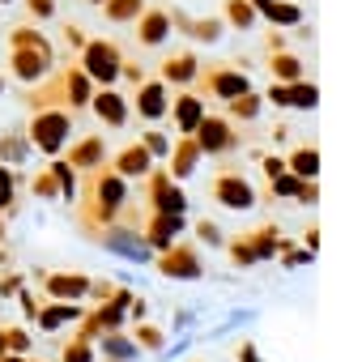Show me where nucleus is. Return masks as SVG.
<instances>
[{
	"mask_svg": "<svg viewBox=\"0 0 362 362\" xmlns=\"http://www.w3.org/2000/svg\"><path fill=\"white\" fill-rule=\"evenodd\" d=\"M9 47H13V56H9V73H13L22 86L43 81V77L60 64V47H56L43 30H35L30 22L9 30Z\"/></svg>",
	"mask_w": 362,
	"mask_h": 362,
	"instance_id": "nucleus-1",
	"label": "nucleus"
},
{
	"mask_svg": "<svg viewBox=\"0 0 362 362\" xmlns=\"http://www.w3.org/2000/svg\"><path fill=\"white\" fill-rule=\"evenodd\" d=\"M73 115H77V111H69V107H39V111H30L26 136H30L35 153H43V158L64 153V145L73 141V128H77Z\"/></svg>",
	"mask_w": 362,
	"mask_h": 362,
	"instance_id": "nucleus-2",
	"label": "nucleus"
},
{
	"mask_svg": "<svg viewBox=\"0 0 362 362\" xmlns=\"http://www.w3.org/2000/svg\"><path fill=\"white\" fill-rule=\"evenodd\" d=\"M86 239H90V243H98L103 252H111V256H115V260H124V264H136V269L153 264V247L145 243L141 226H132V222H107V226L90 230Z\"/></svg>",
	"mask_w": 362,
	"mask_h": 362,
	"instance_id": "nucleus-3",
	"label": "nucleus"
},
{
	"mask_svg": "<svg viewBox=\"0 0 362 362\" xmlns=\"http://www.w3.org/2000/svg\"><path fill=\"white\" fill-rule=\"evenodd\" d=\"M192 86H197L209 103L226 107L230 98H239V94L252 90V77H247V69H243L239 60H209V64H201V73H197Z\"/></svg>",
	"mask_w": 362,
	"mask_h": 362,
	"instance_id": "nucleus-4",
	"label": "nucleus"
},
{
	"mask_svg": "<svg viewBox=\"0 0 362 362\" xmlns=\"http://www.w3.org/2000/svg\"><path fill=\"white\" fill-rule=\"evenodd\" d=\"M153 273L166 281H201L205 277V247L188 235V239H175L166 252L153 256Z\"/></svg>",
	"mask_w": 362,
	"mask_h": 362,
	"instance_id": "nucleus-5",
	"label": "nucleus"
},
{
	"mask_svg": "<svg viewBox=\"0 0 362 362\" xmlns=\"http://www.w3.org/2000/svg\"><path fill=\"white\" fill-rule=\"evenodd\" d=\"M141 184H145V209L149 214H188V188L179 179H170V170L162 162H153V170Z\"/></svg>",
	"mask_w": 362,
	"mask_h": 362,
	"instance_id": "nucleus-6",
	"label": "nucleus"
},
{
	"mask_svg": "<svg viewBox=\"0 0 362 362\" xmlns=\"http://www.w3.org/2000/svg\"><path fill=\"white\" fill-rule=\"evenodd\" d=\"M77 64L90 73L94 86H115V81H119L124 52H119V43H111V39H86V43L77 47Z\"/></svg>",
	"mask_w": 362,
	"mask_h": 362,
	"instance_id": "nucleus-7",
	"label": "nucleus"
},
{
	"mask_svg": "<svg viewBox=\"0 0 362 362\" xmlns=\"http://www.w3.org/2000/svg\"><path fill=\"white\" fill-rule=\"evenodd\" d=\"M197 145H201V153L205 158H226V153H235L239 145H243V132H239V119H230L226 111H218V115H209L205 111V119L197 124Z\"/></svg>",
	"mask_w": 362,
	"mask_h": 362,
	"instance_id": "nucleus-8",
	"label": "nucleus"
},
{
	"mask_svg": "<svg viewBox=\"0 0 362 362\" xmlns=\"http://www.w3.org/2000/svg\"><path fill=\"white\" fill-rule=\"evenodd\" d=\"M209 197H214L222 209H235V214H247V209H256V201H260V192L252 188V179H247L239 166H230V162L214 175Z\"/></svg>",
	"mask_w": 362,
	"mask_h": 362,
	"instance_id": "nucleus-9",
	"label": "nucleus"
},
{
	"mask_svg": "<svg viewBox=\"0 0 362 362\" xmlns=\"http://www.w3.org/2000/svg\"><path fill=\"white\" fill-rule=\"evenodd\" d=\"M205 111H209V98H205L197 86H179V94H170L166 119H170V128H175L179 136H192L197 124L205 119Z\"/></svg>",
	"mask_w": 362,
	"mask_h": 362,
	"instance_id": "nucleus-10",
	"label": "nucleus"
},
{
	"mask_svg": "<svg viewBox=\"0 0 362 362\" xmlns=\"http://www.w3.org/2000/svg\"><path fill=\"white\" fill-rule=\"evenodd\" d=\"M86 107L94 111V119L103 128H128L132 124V103H128V94L119 86H94V94H90Z\"/></svg>",
	"mask_w": 362,
	"mask_h": 362,
	"instance_id": "nucleus-11",
	"label": "nucleus"
},
{
	"mask_svg": "<svg viewBox=\"0 0 362 362\" xmlns=\"http://www.w3.org/2000/svg\"><path fill=\"white\" fill-rule=\"evenodd\" d=\"M132 90H136V94L128 98V103H132V115L145 119V124H162L166 111H170V86H166L162 77H145V81L132 86Z\"/></svg>",
	"mask_w": 362,
	"mask_h": 362,
	"instance_id": "nucleus-12",
	"label": "nucleus"
},
{
	"mask_svg": "<svg viewBox=\"0 0 362 362\" xmlns=\"http://www.w3.org/2000/svg\"><path fill=\"white\" fill-rule=\"evenodd\" d=\"M107 158H111V145H107L103 132H86V136H73V141L64 145V162H69L77 175L107 166Z\"/></svg>",
	"mask_w": 362,
	"mask_h": 362,
	"instance_id": "nucleus-13",
	"label": "nucleus"
},
{
	"mask_svg": "<svg viewBox=\"0 0 362 362\" xmlns=\"http://www.w3.org/2000/svg\"><path fill=\"white\" fill-rule=\"evenodd\" d=\"M90 273H77V269H47L43 273V298H56V303H86L90 294Z\"/></svg>",
	"mask_w": 362,
	"mask_h": 362,
	"instance_id": "nucleus-14",
	"label": "nucleus"
},
{
	"mask_svg": "<svg viewBox=\"0 0 362 362\" xmlns=\"http://www.w3.org/2000/svg\"><path fill=\"white\" fill-rule=\"evenodd\" d=\"M264 197L269 201H298V205L315 209L320 205V179H303L294 170H281L277 179H269V192Z\"/></svg>",
	"mask_w": 362,
	"mask_h": 362,
	"instance_id": "nucleus-15",
	"label": "nucleus"
},
{
	"mask_svg": "<svg viewBox=\"0 0 362 362\" xmlns=\"http://www.w3.org/2000/svg\"><path fill=\"white\" fill-rule=\"evenodd\" d=\"M141 235H145V243H149L153 256H158V252H166L175 239L188 235V214H149V218L141 222Z\"/></svg>",
	"mask_w": 362,
	"mask_h": 362,
	"instance_id": "nucleus-16",
	"label": "nucleus"
},
{
	"mask_svg": "<svg viewBox=\"0 0 362 362\" xmlns=\"http://www.w3.org/2000/svg\"><path fill=\"white\" fill-rule=\"evenodd\" d=\"M170 26L184 35L188 43H197V47H214L226 35V22L222 18H188L184 9H170Z\"/></svg>",
	"mask_w": 362,
	"mask_h": 362,
	"instance_id": "nucleus-17",
	"label": "nucleus"
},
{
	"mask_svg": "<svg viewBox=\"0 0 362 362\" xmlns=\"http://www.w3.org/2000/svg\"><path fill=\"white\" fill-rule=\"evenodd\" d=\"M81 315H86V303H56V298H43L30 324H39V332H47V337H56V332H64L69 324H77Z\"/></svg>",
	"mask_w": 362,
	"mask_h": 362,
	"instance_id": "nucleus-18",
	"label": "nucleus"
},
{
	"mask_svg": "<svg viewBox=\"0 0 362 362\" xmlns=\"http://www.w3.org/2000/svg\"><path fill=\"white\" fill-rule=\"evenodd\" d=\"M201 145H197V136H179L175 132V141H170V153H166V170H170V179H179V184H188V179L197 175V166H201Z\"/></svg>",
	"mask_w": 362,
	"mask_h": 362,
	"instance_id": "nucleus-19",
	"label": "nucleus"
},
{
	"mask_svg": "<svg viewBox=\"0 0 362 362\" xmlns=\"http://www.w3.org/2000/svg\"><path fill=\"white\" fill-rule=\"evenodd\" d=\"M197 73H201V56H197L192 47L170 52V56H162V60H158V77H162L166 86H192V81H197Z\"/></svg>",
	"mask_w": 362,
	"mask_h": 362,
	"instance_id": "nucleus-20",
	"label": "nucleus"
},
{
	"mask_svg": "<svg viewBox=\"0 0 362 362\" xmlns=\"http://www.w3.org/2000/svg\"><path fill=\"white\" fill-rule=\"evenodd\" d=\"M132 26H136V43H141V47H162V43L175 35V26H170V9H158V5H153V9L145 5L141 18H136Z\"/></svg>",
	"mask_w": 362,
	"mask_h": 362,
	"instance_id": "nucleus-21",
	"label": "nucleus"
},
{
	"mask_svg": "<svg viewBox=\"0 0 362 362\" xmlns=\"http://www.w3.org/2000/svg\"><path fill=\"white\" fill-rule=\"evenodd\" d=\"M107 166H111V170H119V175L128 179V184H132V179H145V175L153 170V153H149L141 141H132V145L115 149V153L107 158Z\"/></svg>",
	"mask_w": 362,
	"mask_h": 362,
	"instance_id": "nucleus-22",
	"label": "nucleus"
},
{
	"mask_svg": "<svg viewBox=\"0 0 362 362\" xmlns=\"http://www.w3.org/2000/svg\"><path fill=\"white\" fill-rule=\"evenodd\" d=\"M94 349H98L103 358H111V362H141V358H145V349L128 337V328H111V332L94 337Z\"/></svg>",
	"mask_w": 362,
	"mask_h": 362,
	"instance_id": "nucleus-23",
	"label": "nucleus"
},
{
	"mask_svg": "<svg viewBox=\"0 0 362 362\" xmlns=\"http://www.w3.org/2000/svg\"><path fill=\"white\" fill-rule=\"evenodd\" d=\"M30 158H35V145H30L26 128H0V162L22 170Z\"/></svg>",
	"mask_w": 362,
	"mask_h": 362,
	"instance_id": "nucleus-24",
	"label": "nucleus"
},
{
	"mask_svg": "<svg viewBox=\"0 0 362 362\" xmlns=\"http://www.w3.org/2000/svg\"><path fill=\"white\" fill-rule=\"evenodd\" d=\"M269 77L273 81H298V77H307V64H303V56L294 52V47H277V52H269Z\"/></svg>",
	"mask_w": 362,
	"mask_h": 362,
	"instance_id": "nucleus-25",
	"label": "nucleus"
},
{
	"mask_svg": "<svg viewBox=\"0 0 362 362\" xmlns=\"http://www.w3.org/2000/svg\"><path fill=\"white\" fill-rule=\"evenodd\" d=\"M260 18H264L269 26H277V30H294V26H303V22H307L303 5H294V0H269Z\"/></svg>",
	"mask_w": 362,
	"mask_h": 362,
	"instance_id": "nucleus-26",
	"label": "nucleus"
},
{
	"mask_svg": "<svg viewBox=\"0 0 362 362\" xmlns=\"http://www.w3.org/2000/svg\"><path fill=\"white\" fill-rule=\"evenodd\" d=\"M286 170L303 175V179H320V149L315 145H294L286 149Z\"/></svg>",
	"mask_w": 362,
	"mask_h": 362,
	"instance_id": "nucleus-27",
	"label": "nucleus"
},
{
	"mask_svg": "<svg viewBox=\"0 0 362 362\" xmlns=\"http://www.w3.org/2000/svg\"><path fill=\"white\" fill-rule=\"evenodd\" d=\"M52 162V170H56V184H60V201L64 205H73L77 201V192H81V175L64 162V153H56V158H47Z\"/></svg>",
	"mask_w": 362,
	"mask_h": 362,
	"instance_id": "nucleus-28",
	"label": "nucleus"
},
{
	"mask_svg": "<svg viewBox=\"0 0 362 362\" xmlns=\"http://www.w3.org/2000/svg\"><path fill=\"white\" fill-rule=\"evenodd\" d=\"M230 119H239V124H247V119H260V111H264V94H256V86L247 90V94H239V98H230L226 107H222Z\"/></svg>",
	"mask_w": 362,
	"mask_h": 362,
	"instance_id": "nucleus-29",
	"label": "nucleus"
},
{
	"mask_svg": "<svg viewBox=\"0 0 362 362\" xmlns=\"http://www.w3.org/2000/svg\"><path fill=\"white\" fill-rule=\"evenodd\" d=\"M128 328V337L145 349V354H162L166 349V332L158 328V324H149V320H136V324H124Z\"/></svg>",
	"mask_w": 362,
	"mask_h": 362,
	"instance_id": "nucleus-30",
	"label": "nucleus"
},
{
	"mask_svg": "<svg viewBox=\"0 0 362 362\" xmlns=\"http://www.w3.org/2000/svg\"><path fill=\"white\" fill-rule=\"evenodd\" d=\"M98 9H103V18L111 26H132L141 18V9H145V0H103Z\"/></svg>",
	"mask_w": 362,
	"mask_h": 362,
	"instance_id": "nucleus-31",
	"label": "nucleus"
},
{
	"mask_svg": "<svg viewBox=\"0 0 362 362\" xmlns=\"http://www.w3.org/2000/svg\"><path fill=\"white\" fill-rule=\"evenodd\" d=\"M277 260H281V269H311V264H315V252L281 235V239H277Z\"/></svg>",
	"mask_w": 362,
	"mask_h": 362,
	"instance_id": "nucleus-32",
	"label": "nucleus"
},
{
	"mask_svg": "<svg viewBox=\"0 0 362 362\" xmlns=\"http://www.w3.org/2000/svg\"><path fill=\"white\" fill-rule=\"evenodd\" d=\"M252 230V243H256V260L264 264V260H277V239H281V230L273 226V222H260V226H247Z\"/></svg>",
	"mask_w": 362,
	"mask_h": 362,
	"instance_id": "nucleus-33",
	"label": "nucleus"
},
{
	"mask_svg": "<svg viewBox=\"0 0 362 362\" xmlns=\"http://www.w3.org/2000/svg\"><path fill=\"white\" fill-rule=\"evenodd\" d=\"M222 22H226V30H252L256 26L252 0H226V5H222Z\"/></svg>",
	"mask_w": 362,
	"mask_h": 362,
	"instance_id": "nucleus-34",
	"label": "nucleus"
},
{
	"mask_svg": "<svg viewBox=\"0 0 362 362\" xmlns=\"http://www.w3.org/2000/svg\"><path fill=\"white\" fill-rule=\"evenodd\" d=\"M18 188H22L18 166H5V162H0V209H5V214H18V209H22Z\"/></svg>",
	"mask_w": 362,
	"mask_h": 362,
	"instance_id": "nucleus-35",
	"label": "nucleus"
},
{
	"mask_svg": "<svg viewBox=\"0 0 362 362\" xmlns=\"http://www.w3.org/2000/svg\"><path fill=\"white\" fill-rule=\"evenodd\" d=\"M320 107V86L311 77L290 81V111H315Z\"/></svg>",
	"mask_w": 362,
	"mask_h": 362,
	"instance_id": "nucleus-36",
	"label": "nucleus"
},
{
	"mask_svg": "<svg viewBox=\"0 0 362 362\" xmlns=\"http://www.w3.org/2000/svg\"><path fill=\"white\" fill-rule=\"evenodd\" d=\"M30 197H35V201H60V184H56L52 162H43V166L35 170V179H30Z\"/></svg>",
	"mask_w": 362,
	"mask_h": 362,
	"instance_id": "nucleus-37",
	"label": "nucleus"
},
{
	"mask_svg": "<svg viewBox=\"0 0 362 362\" xmlns=\"http://www.w3.org/2000/svg\"><path fill=\"white\" fill-rule=\"evenodd\" d=\"M136 141L153 153V162H166V153H170V141H175V136H170L162 124H145V132H141Z\"/></svg>",
	"mask_w": 362,
	"mask_h": 362,
	"instance_id": "nucleus-38",
	"label": "nucleus"
},
{
	"mask_svg": "<svg viewBox=\"0 0 362 362\" xmlns=\"http://www.w3.org/2000/svg\"><path fill=\"white\" fill-rule=\"evenodd\" d=\"M192 239H197L201 247H209V252H222V243H226V230H222L214 218H197V222H192Z\"/></svg>",
	"mask_w": 362,
	"mask_h": 362,
	"instance_id": "nucleus-39",
	"label": "nucleus"
},
{
	"mask_svg": "<svg viewBox=\"0 0 362 362\" xmlns=\"http://www.w3.org/2000/svg\"><path fill=\"white\" fill-rule=\"evenodd\" d=\"M56 362H98V349H94V341H86V337H69L64 345H60V358Z\"/></svg>",
	"mask_w": 362,
	"mask_h": 362,
	"instance_id": "nucleus-40",
	"label": "nucleus"
},
{
	"mask_svg": "<svg viewBox=\"0 0 362 362\" xmlns=\"http://www.w3.org/2000/svg\"><path fill=\"white\" fill-rule=\"evenodd\" d=\"M243 324H256V307H239V311H230L226 324L209 332V341H218V337H226V332H235V328H243Z\"/></svg>",
	"mask_w": 362,
	"mask_h": 362,
	"instance_id": "nucleus-41",
	"label": "nucleus"
},
{
	"mask_svg": "<svg viewBox=\"0 0 362 362\" xmlns=\"http://www.w3.org/2000/svg\"><path fill=\"white\" fill-rule=\"evenodd\" d=\"M26 290V273L22 269H0V298H18Z\"/></svg>",
	"mask_w": 362,
	"mask_h": 362,
	"instance_id": "nucleus-42",
	"label": "nucleus"
},
{
	"mask_svg": "<svg viewBox=\"0 0 362 362\" xmlns=\"http://www.w3.org/2000/svg\"><path fill=\"white\" fill-rule=\"evenodd\" d=\"M30 345H35V337H30L22 324H9V328H5V349H9V354H30Z\"/></svg>",
	"mask_w": 362,
	"mask_h": 362,
	"instance_id": "nucleus-43",
	"label": "nucleus"
},
{
	"mask_svg": "<svg viewBox=\"0 0 362 362\" xmlns=\"http://www.w3.org/2000/svg\"><path fill=\"white\" fill-rule=\"evenodd\" d=\"M22 5H26L30 22H47V18H56V0H22Z\"/></svg>",
	"mask_w": 362,
	"mask_h": 362,
	"instance_id": "nucleus-44",
	"label": "nucleus"
},
{
	"mask_svg": "<svg viewBox=\"0 0 362 362\" xmlns=\"http://www.w3.org/2000/svg\"><path fill=\"white\" fill-rule=\"evenodd\" d=\"M264 103H273V107L290 111V81H273V86L264 90Z\"/></svg>",
	"mask_w": 362,
	"mask_h": 362,
	"instance_id": "nucleus-45",
	"label": "nucleus"
},
{
	"mask_svg": "<svg viewBox=\"0 0 362 362\" xmlns=\"http://www.w3.org/2000/svg\"><path fill=\"white\" fill-rule=\"evenodd\" d=\"M286 170V153H260V175L264 179H277Z\"/></svg>",
	"mask_w": 362,
	"mask_h": 362,
	"instance_id": "nucleus-46",
	"label": "nucleus"
},
{
	"mask_svg": "<svg viewBox=\"0 0 362 362\" xmlns=\"http://www.w3.org/2000/svg\"><path fill=\"white\" fill-rule=\"evenodd\" d=\"M235 362H264V358H260V345H256L252 337H243V341L235 345Z\"/></svg>",
	"mask_w": 362,
	"mask_h": 362,
	"instance_id": "nucleus-47",
	"label": "nucleus"
},
{
	"mask_svg": "<svg viewBox=\"0 0 362 362\" xmlns=\"http://www.w3.org/2000/svg\"><path fill=\"white\" fill-rule=\"evenodd\" d=\"M192 324H197V311L192 307H175V320H170L175 332H192Z\"/></svg>",
	"mask_w": 362,
	"mask_h": 362,
	"instance_id": "nucleus-48",
	"label": "nucleus"
},
{
	"mask_svg": "<svg viewBox=\"0 0 362 362\" xmlns=\"http://www.w3.org/2000/svg\"><path fill=\"white\" fill-rule=\"evenodd\" d=\"M18 307H22L26 324H30V320H35V311H39V290H30V286H26V290L18 294Z\"/></svg>",
	"mask_w": 362,
	"mask_h": 362,
	"instance_id": "nucleus-49",
	"label": "nucleus"
},
{
	"mask_svg": "<svg viewBox=\"0 0 362 362\" xmlns=\"http://www.w3.org/2000/svg\"><path fill=\"white\" fill-rule=\"evenodd\" d=\"M188 345H192V337H188V332H179V341H175V345H166V349L158 354V362H175V358H179V354H184Z\"/></svg>",
	"mask_w": 362,
	"mask_h": 362,
	"instance_id": "nucleus-50",
	"label": "nucleus"
},
{
	"mask_svg": "<svg viewBox=\"0 0 362 362\" xmlns=\"http://www.w3.org/2000/svg\"><path fill=\"white\" fill-rule=\"evenodd\" d=\"M136 320H149V303L141 294H132V303H128V324H136Z\"/></svg>",
	"mask_w": 362,
	"mask_h": 362,
	"instance_id": "nucleus-51",
	"label": "nucleus"
},
{
	"mask_svg": "<svg viewBox=\"0 0 362 362\" xmlns=\"http://www.w3.org/2000/svg\"><path fill=\"white\" fill-rule=\"evenodd\" d=\"M60 35H64V43H69V47H73V52H77V47H81V43H86V35H81V30H77V26H73V22H64V26H60Z\"/></svg>",
	"mask_w": 362,
	"mask_h": 362,
	"instance_id": "nucleus-52",
	"label": "nucleus"
},
{
	"mask_svg": "<svg viewBox=\"0 0 362 362\" xmlns=\"http://www.w3.org/2000/svg\"><path fill=\"white\" fill-rule=\"evenodd\" d=\"M303 247H311V252L320 256V226H307V235H303Z\"/></svg>",
	"mask_w": 362,
	"mask_h": 362,
	"instance_id": "nucleus-53",
	"label": "nucleus"
},
{
	"mask_svg": "<svg viewBox=\"0 0 362 362\" xmlns=\"http://www.w3.org/2000/svg\"><path fill=\"white\" fill-rule=\"evenodd\" d=\"M0 362H26V354H0Z\"/></svg>",
	"mask_w": 362,
	"mask_h": 362,
	"instance_id": "nucleus-54",
	"label": "nucleus"
},
{
	"mask_svg": "<svg viewBox=\"0 0 362 362\" xmlns=\"http://www.w3.org/2000/svg\"><path fill=\"white\" fill-rule=\"evenodd\" d=\"M264 5H269V0H252V9H256V13H264Z\"/></svg>",
	"mask_w": 362,
	"mask_h": 362,
	"instance_id": "nucleus-55",
	"label": "nucleus"
},
{
	"mask_svg": "<svg viewBox=\"0 0 362 362\" xmlns=\"http://www.w3.org/2000/svg\"><path fill=\"white\" fill-rule=\"evenodd\" d=\"M0 354H9V349H5V328H0Z\"/></svg>",
	"mask_w": 362,
	"mask_h": 362,
	"instance_id": "nucleus-56",
	"label": "nucleus"
},
{
	"mask_svg": "<svg viewBox=\"0 0 362 362\" xmlns=\"http://www.w3.org/2000/svg\"><path fill=\"white\" fill-rule=\"evenodd\" d=\"M26 362H52V358H30V354H26Z\"/></svg>",
	"mask_w": 362,
	"mask_h": 362,
	"instance_id": "nucleus-57",
	"label": "nucleus"
},
{
	"mask_svg": "<svg viewBox=\"0 0 362 362\" xmlns=\"http://www.w3.org/2000/svg\"><path fill=\"white\" fill-rule=\"evenodd\" d=\"M5 86H9V81H5V73H0V94H5Z\"/></svg>",
	"mask_w": 362,
	"mask_h": 362,
	"instance_id": "nucleus-58",
	"label": "nucleus"
},
{
	"mask_svg": "<svg viewBox=\"0 0 362 362\" xmlns=\"http://www.w3.org/2000/svg\"><path fill=\"white\" fill-rule=\"evenodd\" d=\"M86 5H103V0H86Z\"/></svg>",
	"mask_w": 362,
	"mask_h": 362,
	"instance_id": "nucleus-59",
	"label": "nucleus"
},
{
	"mask_svg": "<svg viewBox=\"0 0 362 362\" xmlns=\"http://www.w3.org/2000/svg\"><path fill=\"white\" fill-rule=\"evenodd\" d=\"M0 5H13V0H0Z\"/></svg>",
	"mask_w": 362,
	"mask_h": 362,
	"instance_id": "nucleus-60",
	"label": "nucleus"
},
{
	"mask_svg": "<svg viewBox=\"0 0 362 362\" xmlns=\"http://www.w3.org/2000/svg\"><path fill=\"white\" fill-rule=\"evenodd\" d=\"M0 252H5V247H0Z\"/></svg>",
	"mask_w": 362,
	"mask_h": 362,
	"instance_id": "nucleus-61",
	"label": "nucleus"
}]
</instances>
